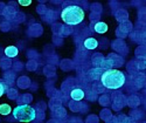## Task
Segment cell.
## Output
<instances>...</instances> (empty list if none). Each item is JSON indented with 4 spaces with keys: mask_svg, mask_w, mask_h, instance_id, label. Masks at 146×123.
<instances>
[{
    "mask_svg": "<svg viewBox=\"0 0 146 123\" xmlns=\"http://www.w3.org/2000/svg\"><path fill=\"white\" fill-rule=\"evenodd\" d=\"M95 32H97L98 34H103V33H106L109 27H108V25L105 22H102V21H98V22H96L95 23V27H94Z\"/></svg>",
    "mask_w": 146,
    "mask_h": 123,
    "instance_id": "9c48e42d",
    "label": "cell"
},
{
    "mask_svg": "<svg viewBox=\"0 0 146 123\" xmlns=\"http://www.w3.org/2000/svg\"><path fill=\"white\" fill-rule=\"evenodd\" d=\"M12 61H11V59L9 57H7V56H3L1 59H0V68L1 69H4V70H7L8 68H11L12 67Z\"/></svg>",
    "mask_w": 146,
    "mask_h": 123,
    "instance_id": "30bf717a",
    "label": "cell"
},
{
    "mask_svg": "<svg viewBox=\"0 0 146 123\" xmlns=\"http://www.w3.org/2000/svg\"><path fill=\"white\" fill-rule=\"evenodd\" d=\"M104 72H105V69H103V68H94L89 72V76L92 80H98L100 78H102Z\"/></svg>",
    "mask_w": 146,
    "mask_h": 123,
    "instance_id": "8992f818",
    "label": "cell"
},
{
    "mask_svg": "<svg viewBox=\"0 0 146 123\" xmlns=\"http://www.w3.org/2000/svg\"><path fill=\"white\" fill-rule=\"evenodd\" d=\"M19 4L21 6H28V5L32 4V1H31V0H19Z\"/></svg>",
    "mask_w": 146,
    "mask_h": 123,
    "instance_id": "e0dca14e",
    "label": "cell"
},
{
    "mask_svg": "<svg viewBox=\"0 0 146 123\" xmlns=\"http://www.w3.org/2000/svg\"><path fill=\"white\" fill-rule=\"evenodd\" d=\"M6 94H7V97L9 98V100H13V101H17L18 100V90L15 88H12L11 87Z\"/></svg>",
    "mask_w": 146,
    "mask_h": 123,
    "instance_id": "9a60e30c",
    "label": "cell"
},
{
    "mask_svg": "<svg viewBox=\"0 0 146 123\" xmlns=\"http://www.w3.org/2000/svg\"><path fill=\"white\" fill-rule=\"evenodd\" d=\"M15 14H17V13H15V9H14V7H12V6H6L4 13H3L4 18H5L7 21H9V20H12V19H15V17H17Z\"/></svg>",
    "mask_w": 146,
    "mask_h": 123,
    "instance_id": "5b68a950",
    "label": "cell"
},
{
    "mask_svg": "<svg viewBox=\"0 0 146 123\" xmlns=\"http://www.w3.org/2000/svg\"><path fill=\"white\" fill-rule=\"evenodd\" d=\"M48 123H56V121H50V122H48Z\"/></svg>",
    "mask_w": 146,
    "mask_h": 123,
    "instance_id": "7402d4cb",
    "label": "cell"
},
{
    "mask_svg": "<svg viewBox=\"0 0 146 123\" xmlns=\"http://www.w3.org/2000/svg\"><path fill=\"white\" fill-rule=\"evenodd\" d=\"M53 114L57 117H62V116H66V110L62 106H57L56 108H53Z\"/></svg>",
    "mask_w": 146,
    "mask_h": 123,
    "instance_id": "5bb4252c",
    "label": "cell"
},
{
    "mask_svg": "<svg viewBox=\"0 0 146 123\" xmlns=\"http://www.w3.org/2000/svg\"><path fill=\"white\" fill-rule=\"evenodd\" d=\"M13 117L23 123L32 122L36 118V109L29 104H19L13 109Z\"/></svg>",
    "mask_w": 146,
    "mask_h": 123,
    "instance_id": "3957f363",
    "label": "cell"
},
{
    "mask_svg": "<svg viewBox=\"0 0 146 123\" xmlns=\"http://www.w3.org/2000/svg\"><path fill=\"white\" fill-rule=\"evenodd\" d=\"M13 66H14V68H15V69H18V68H20V67H21V66H20V64H19V61L14 62V64H13Z\"/></svg>",
    "mask_w": 146,
    "mask_h": 123,
    "instance_id": "44dd1931",
    "label": "cell"
},
{
    "mask_svg": "<svg viewBox=\"0 0 146 123\" xmlns=\"http://www.w3.org/2000/svg\"><path fill=\"white\" fill-rule=\"evenodd\" d=\"M0 29L3 32H8L11 29V22L9 21H3L0 23Z\"/></svg>",
    "mask_w": 146,
    "mask_h": 123,
    "instance_id": "2e32d148",
    "label": "cell"
},
{
    "mask_svg": "<svg viewBox=\"0 0 146 123\" xmlns=\"http://www.w3.org/2000/svg\"><path fill=\"white\" fill-rule=\"evenodd\" d=\"M29 84H31V81H29V79H28L27 76H21V78H19V80H18V86H19L20 88L26 89V88L29 87Z\"/></svg>",
    "mask_w": 146,
    "mask_h": 123,
    "instance_id": "8fae6325",
    "label": "cell"
},
{
    "mask_svg": "<svg viewBox=\"0 0 146 123\" xmlns=\"http://www.w3.org/2000/svg\"><path fill=\"white\" fill-rule=\"evenodd\" d=\"M102 84L108 89L116 90L120 87H123L125 83V75L123 72H120L118 69H108L103 73V75L101 78Z\"/></svg>",
    "mask_w": 146,
    "mask_h": 123,
    "instance_id": "6da1fadb",
    "label": "cell"
},
{
    "mask_svg": "<svg viewBox=\"0 0 146 123\" xmlns=\"http://www.w3.org/2000/svg\"><path fill=\"white\" fill-rule=\"evenodd\" d=\"M84 15L86 14H84V11L81 6L70 5L62 9L60 17L64 23L69 25V26H75V25H78L83 21Z\"/></svg>",
    "mask_w": 146,
    "mask_h": 123,
    "instance_id": "7a4b0ae2",
    "label": "cell"
},
{
    "mask_svg": "<svg viewBox=\"0 0 146 123\" xmlns=\"http://www.w3.org/2000/svg\"><path fill=\"white\" fill-rule=\"evenodd\" d=\"M86 94H84V90L82 88H74L70 92V97L72 98V101L76 102H81V100H83Z\"/></svg>",
    "mask_w": 146,
    "mask_h": 123,
    "instance_id": "277c9868",
    "label": "cell"
},
{
    "mask_svg": "<svg viewBox=\"0 0 146 123\" xmlns=\"http://www.w3.org/2000/svg\"><path fill=\"white\" fill-rule=\"evenodd\" d=\"M6 90H5V87H4V83H3V81L0 80V97H1L3 95H4V93H5Z\"/></svg>",
    "mask_w": 146,
    "mask_h": 123,
    "instance_id": "ac0fdd59",
    "label": "cell"
},
{
    "mask_svg": "<svg viewBox=\"0 0 146 123\" xmlns=\"http://www.w3.org/2000/svg\"><path fill=\"white\" fill-rule=\"evenodd\" d=\"M19 54V49L15 46H8L5 48V56L7 57H15Z\"/></svg>",
    "mask_w": 146,
    "mask_h": 123,
    "instance_id": "ba28073f",
    "label": "cell"
},
{
    "mask_svg": "<svg viewBox=\"0 0 146 123\" xmlns=\"http://www.w3.org/2000/svg\"><path fill=\"white\" fill-rule=\"evenodd\" d=\"M5 8H6L5 4H4V3H0V15H3V13H4Z\"/></svg>",
    "mask_w": 146,
    "mask_h": 123,
    "instance_id": "ffe728a7",
    "label": "cell"
},
{
    "mask_svg": "<svg viewBox=\"0 0 146 123\" xmlns=\"http://www.w3.org/2000/svg\"><path fill=\"white\" fill-rule=\"evenodd\" d=\"M84 47L87 49H89V51H92V49H96L98 47V41H97L95 38H88V39H86V41H84Z\"/></svg>",
    "mask_w": 146,
    "mask_h": 123,
    "instance_id": "52a82bcc",
    "label": "cell"
},
{
    "mask_svg": "<svg viewBox=\"0 0 146 123\" xmlns=\"http://www.w3.org/2000/svg\"><path fill=\"white\" fill-rule=\"evenodd\" d=\"M11 112H13V109L11 108L9 104H6V103H3V104H0V115H9Z\"/></svg>",
    "mask_w": 146,
    "mask_h": 123,
    "instance_id": "7c38bea8",
    "label": "cell"
},
{
    "mask_svg": "<svg viewBox=\"0 0 146 123\" xmlns=\"http://www.w3.org/2000/svg\"><path fill=\"white\" fill-rule=\"evenodd\" d=\"M35 67H36V64L34 62V61H31V62L27 65V68L28 69H35Z\"/></svg>",
    "mask_w": 146,
    "mask_h": 123,
    "instance_id": "d6986e66",
    "label": "cell"
},
{
    "mask_svg": "<svg viewBox=\"0 0 146 123\" xmlns=\"http://www.w3.org/2000/svg\"><path fill=\"white\" fill-rule=\"evenodd\" d=\"M4 79L6 80V82L8 83V84H13V82H14V79H15V74H14V72H5V74H4Z\"/></svg>",
    "mask_w": 146,
    "mask_h": 123,
    "instance_id": "4fadbf2b",
    "label": "cell"
}]
</instances>
